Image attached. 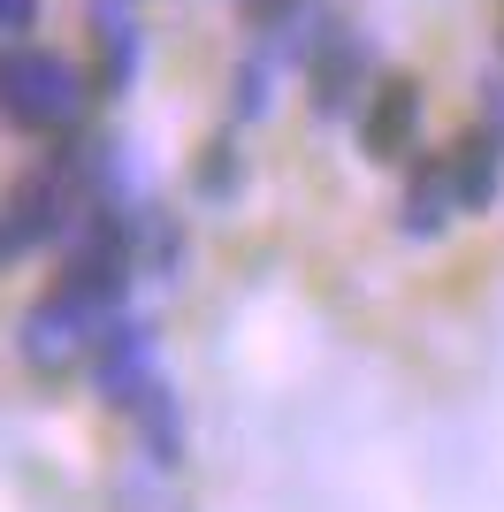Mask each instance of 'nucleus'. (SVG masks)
I'll return each mask as SVG.
<instances>
[{
  "label": "nucleus",
  "mask_w": 504,
  "mask_h": 512,
  "mask_svg": "<svg viewBox=\"0 0 504 512\" xmlns=\"http://www.w3.org/2000/svg\"><path fill=\"white\" fill-rule=\"evenodd\" d=\"M84 115V77L46 54V46H8L0 54V123L23 138H69Z\"/></svg>",
  "instance_id": "nucleus-1"
},
{
  "label": "nucleus",
  "mask_w": 504,
  "mask_h": 512,
  "mask_svg": "<svg viewBox=\"0 0 504 512\" xmlns=\"http://www.w3.org/2000/svg\"><path fill=\"white\" fill-rule=\"evenodd\" d=\"M77 207V176L69 169H31L0 192V268H16L23 253H39L46 237L69 222Z\"/></svg>",
  "instance_id": "nucleus-2"
},
{
  "label": "nucleus",
  "mask_w": 504,
  "mask_h": 512,
  "mask_svg": "<svg viewBox=\"0 0 504 512\" xmlns=\"http://www.w3.org/2000/svg\"><path fill=\"white\" fill-rule=\"evenodd\" d=\"M100 306H84L77 291H62V283H54V291H46L39 306H31V314H23V360L39 367V375H69V367H84V352H92V337H100Z\"/></svg>",
  "instance_id": "nucleus-3"
},
{
  "label": "nucleus",
  "mask_w": 504,
  "mask_h": 512,
  "mask_svg": "<svg viewBox=\"0 0 504 512\" xmlns=\"http://www.w3.org/2000/svg\"><path fill=\"white\" fill-rule=\"evenodd\" d=\"M413 123H420V85L413 77H382V92L367 100V115H359L367 161H398V153L413 146Z\"/></svg>",
  "instance_id": "nucleus-4"
},
{
  "label": "nucleus",
  "mask_w": 504,
  "mask_h": 512,
  "mask_svg": "<svg viewBox=\"0 0 504 512\" xmlns=\"http://www.w3.org/2000/svg\"><path fill=\"white\" fill-rule=\"evenodd\" d=\"M443 176H451V199L459 207H489L497 199V146L489 138H459L443 153Z\"/></svg>",
  "instance_id": "nucleus-5"
},
{
  "label": "nucleus",
  "mask_w": 504,
  "mask_h": 512,
  "mask_svg": "<svg viewBox=\"0 0 504 512\" xmlns=\"http://www.w3.org/2000/svg\"><path fill=\"white\" fill-rule=\"evenodd\" d=\"M352 77H359V39L329 31V46H321V62H314V107L321 115H344V107H352Z\"/></svg>",
  "instance_id": "nucleus-6"
},
{
  "label": "nucleus",
  "mask_w": 504,
  "mask_h": 512,
  "mask_svg": "<svg viewBox=\"0 0 504 512\" xmlns=\"http://www.w3.org/2000/svg\"><path fill=\"white\" fill-rule=\"evenodd\" d=\"M130 62H138V39H130V23L115 8H100V85L123 92L130 85Z\"/></svg>",
  "instance_id": "nucleus-7"
},
{
  "label": "nucleus",
  "mask_w": 504,
  "mask_h": 512,
  "mask_svg": "<svg viewBox=\"0 0 504 512\" xmlns=\"http://www.w3.org/2000/svg\"><path fill=\"white\" fill-rule=\"evenodd\" d=\"M230 184H237V153L214 146L207 161H199V192H230Z\"/></svg>",
  "instance_id": "nucleus-8"
},
{
  "label": "nucleus",
  "mask_w": 504,
  "mask_h": 512,
  "mask_svg": "<svg viewBox=\"0 0 504 512\" xmlns=\"http://www.w3.org/2000/svg\"><path fill=\"white\" fill-rule=\"evenodd\" d=\"M31 16H39V0H0V39H23Z\"/></svg>",
  "instance_id": "nucleus-9"
}]
</instances>
